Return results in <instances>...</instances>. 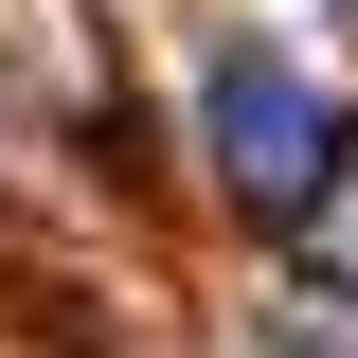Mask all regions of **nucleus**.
I'll return each instance as SVG.
<instances>
[{
    "label": "nucleus",
    "mask_w": 358,
    "mask_h": 358,
    "mask_svg": "<svg viewBox=\"0 0 358 358\" xmlns=\"http://www.w3.org/2000/svg\"><path fill=\"white\" fill-rule=\"evenodd\" d=\"M305 251H322V287H358V162L322 179V215H305Z\"/></svg>",
    "instance_id": "2"
},
{
    "label": "nucleus",
    "mask_w": 358,
    "mask_h": 358,
    "mask_svg": "<svg viewBox=\"0 0 358 358\" xmlns=\"http://www.w3.org/2000/svg\"><path fill=\"white\" fill-rule=\"evenodd\" d=\"M197 126H215V179L251 215H322V179L358 162V126L305 90V54H268V36H233L215 72H197Z\"/></svg>",
    "instance_id": "1"
}]
</instances>
